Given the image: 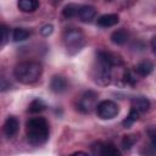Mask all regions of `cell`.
<instances>
[{"instance_id":"cell-1","label":"cell","mask_w":156,"mask_h":156,"mask_svg":"<svg viewBox=\"0 0 156 156\" xmlns=\"http://www.w3.org/2000/svg\"><path fill=\"white\" fill-rule=\"evenodd\" d=\"M26 134L32 145H41L49 139V123L43 117H32L26 123Z\"/></svg>"},{"instance_id":"cell-2","label":"cell","mask_w":156,"mask_h":156,"mask_svg":"<svg viewBox=\"0 0 156 156\" xmlns=\"http://www.w3.org/2000/svg\"><path fill=\"white\" fill-rule=\"evenodd\" d=\"M43 73V67L35 61H24L18 63L13 69L15 78L22 84H34L37 83Z\"/></svg>"},{"instance_id":"cell-3","label":"cell","mask_w":156,"mask_h":156,"mask_svg":"<svg viewBox=\"0 0 156 156\" xmlns=\"http://www.w3.org/2000/svg\"><path fill=\"white\" fill-rule=\"evenodd\" d=\"M87 43L85 34L79 28H68L63 33V44L69 55L79 52Z\"/></svg>"},{"instance_id":"cell-4","label":"cell","mask_w":156,"mask_h":156,"mask_svg":"<svg viewBox=\"0 0 156 156\" xmlns=\"http://www.w3.org/2000/svg\"><path fill=\"white\" fill-rule=\"evenodd\" d=\"M119 112L118 105L112 100H102L96 106V115L101 119H112Z\"/></svg>"},{"instance_id":"cell-5","label":"cell","mask_w":156,"mask_h":156,"mask_svg":"<svg viewBox=\"0 0 156 156\" xmlns=\"http://www.w3.org/2000/svg\"><path fill=\"white\" fill-rule=\"evenodd\" d=\"M98 94L93 90L85 91L77 102V108L82 113H90L93 110H96L98 106Z\"/></svg>"},{"instance_id":"cell-6","label":"cell","mask_w":156,"mask_h":156,"mask_svg":"<svg viewBox=\"0 0 156 156\" xmlns=\"http://www.w3.org/2000/svg\"><path fill=\"white\" fill-rule=\"evenodd\" d=\"M93 152L98 154V155H104V156H117L119 155V150L117 147H115V145L112 144H107V143H96L93 146Z\"/></svg>"},{"instance_id":"cell-7","label":"cell","mask_w":156,"mask_h":156,"mask_svg":"<svg viewBox=\"0 0 156 156\" xmlns=\"http://www.w3.org/2000/svg\"><path fill=\"white\" fill-rule=\"evenodd\" d=\"M18 128H20V122L18 119L15 117V116H9L5 122H4V126H2V132L4 134L7 136V138H12L17 132H18Z\"/></svg>"},{"instance_id":"cell-8","label":"cell","mask_w":156,"mask_h":156,"mask_svg":"<svg viewBox=\"0 0 156 156\" xmlns=\"http://www.w3.org/2000/svg\"><path fill=\"white\" fill-rule=\"evenodd\" d=\"M68 88V82L65 77L62 76H54L50 80V89L51 91L56 93V94H61L63 91H66Z\"/></svg>"},{"instance_id":"cell-9","label":"cell","mask_w":156,"mask_h":156,"mask_svg":"<svg viewBox=\"0 0 156 156\" xmlns=\"http://www.w3.org/2000/svg\"><path fill=\"white\" fill-rule=\"evenodd\" d=\"M96 16V10L90 5H80L78 11V18L82 22H91L94 17Z\"/></svg>"},{"instance_id":"cell-10","label":"cell","mask_w":156,"mask_h":156,"mask_svg":"<svg viewBox=\"0 0 156 156\" xmlns=\"http://www.w3.org/2000/svg\"><path fill=\"white\" fill-rule=\"evenodd\" d=\"M118 22H119V17L116 13H105V15H101L98 18V26H100L102 28L113 27Z\"/></svg>"},{"instance_id":"cell-11","label":"cell","mask_w":156,"mask_h":156,"mask_svg":"<svg viewBox=\"0 0 156 156\" xmlns=\"http://www.w3.org/2000/svg\"><path fill=\"white\" fill-rule=\"evenodd\" d=\"M154 71V63L149 60H144L135 66V73L140 77H146Z\"/></svg>"},{"instance_id":"cell-12","label":"cell","mask_w":156,"mask_h":156,"mask_svg":"<svg viewBox=\"0 0 156 156\" xmlns=\"http://www.w3.org/2000/svg\"><path fill=\"white\" fill-rule=\"evenodd\" d=\"M39 0H18L17 6L22 12H34L39 7Z\"/></svg>"},{"instance_id":"cell-13","label":"cell","mask_w":156,"mask_h":156,"mask_svg":"<svg viewBox=\"0 0 156 156\" xmlns=\"http://www.w3.org/2000/svg\"><path fill=\"white\" fill-rule=\"evenodd\" d=\"M128 32L126 30V29H123V28H121V29H117V30H115L112 34H111V41L113 43V44H116V45H123V44H126L127 43V40H128Z\"/></svg>"},{"instance_id":"cell-14","label":"cell","mask_w":156,"mask_h":156,"mask_svg":"<svg viewBox=\"0 0 156 156\" xmlns=\"http://www.w3.org/2000/svg\"><path fill=\"white\" fill-rule=\"evenodd\" d=\"M132 107H134L135 110H138L140 113L146 112L150 108V101L146 98H135L132 100Z\"/></svg>"},{"instance_id":"cell-15","label":"cell","mask_w":156,"mask_h":156,"mask_svg":"<svg viewBox=\"0 0 156 156\" xmlns=\"http://www.w3.org/2000/svg\"><path fill=\"white\" fill-rule=\"evenodd\" d=\"M45 108H46V104L41 99H34L30 101V104L28 106V112L35 115V113L43 112Z\"/></svg>"},{"instance_id":"cell-16","label":"cell","mask_w":156,"mask_h":156,"mask_svg":"<svg viewBox=\"0 0 156 156\" xmlns=\"http://www.w3.org/2000/svg\"><path fill=\"white\" fill-rule=\"evenodd\" d=\"M30 33L24 29V28H15L13 32H12V40L18 43V41H24L29 38Z\"/></svg>"},{"instance_id":"cell-17","label":"cell","mask_w":156,"mask_h":156,"mask_svg":"<svg viewBox=\"0 0 156 156\" xmlns=\"http://www.w3.org/2000/svg\"><path fill=\"white\" fill-rule=\"evenodd\" d=\"M79 6L77 4H68L63 7L62 10V15L66 18H72V17H77L78 16V11H79Z\"/></svg>"},{"instance_id":"cell-18","label":"cell","mask_w":156,"mask_h":156,"mask_svg":"<svg viewBox=\"0 0 156 156\" xmlns=\"http://www.w3.org/2000/svg\"><path fill=\"white\" fill-rule=\"evenodd\" d=\"M139 115H140V112H139L138 110H135L134 107H132V108H130V111H129L128 117L123 121V127H124V128H129V127H132V124H133L134 122H136V121H138Z\"/></svg>"},{"instance_id":"cell-19","label":"cell","mask_w":156,"mask_h":156,"mask_svg":"<svg viewBox=\"0 0 156 156\" xmlns=\"http://www.w3.org/2000/svg\"><path fill=\"white\" fill-rule=\"evenodd\" d=\"M136 141H138V136H136V135H126V136L123 138V140H122V146H123V149L128 150V149H130Z\"/></svg>"},{"instance_id":"cell-20","label":"cell","mask_w":156,"mask_h":156,"mask_svg":"<svg viewBox=\"0 0 156 156\" xmlns=\"http://www.w3.org/2000/svg\"><path fill=\"white\" fill-rule=\"evenodd\" d=\"M1 32H2V39H1V46H4L9 40V28L5 24H1Z\"/></svg>"},{"instance_id":"cell-21","label":"cell","mask_w":156,"mask_h":156,"mask_svg":"<svg viewBox=\"0 0 156 156\" xmlns=\"http://www.w3.org/2000/svg\"><path fill=\"white\" fill-rule=\"evenodd\" d=\"M149 136H150L152 147L156 150V128H151V129H149Z\"/></svg>"},{"instance_id":"cell-22","label":"cell","mask_w":156,"mask_h":156,"mask_svg":"<svg viewBox=\"0 0 156 156\" xmlns=\"http://www.w3.org/2000/svg\"><path fill=\"white\" fill-rule=\"evenodd\" d=\"M52 29H54V27H52L51 24H46V26H44V27L40 29V33H41L44 37H49V35L52 33Z\"/></svg>"},{"instance_id":"cell-23","label":"cell","mask_w":156,"mask_h":156,"mask_svg":"<svg viewBox=\"0 0 156 156\" xmlns=\"http://www.w3.org/2000/svg\"><path fill=\"white\" fill-rule=\"evenodd\" d=\"M151 48H152V50H154V52L156 54V35L151 39Z\"/></svg>"}]
</instances>
